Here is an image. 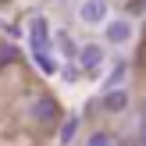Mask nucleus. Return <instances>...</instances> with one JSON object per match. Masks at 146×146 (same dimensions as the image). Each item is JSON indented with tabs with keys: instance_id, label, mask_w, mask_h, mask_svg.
<instances>
[{
	"instance_id": "f257e3e1",
	"label": "nucleus",
	"mask_w": 146,
	"mask_h": 146,
	"mask_svg": "<svg viewBox=\"0 0 146 146\" xmlns=\"http://www.w3.org/2000/svg\"><path fill=\"white\" fill-rule=\"evenodd\" d=\"M78 64H82L89 75H96L100 64H104V46H96V43H86V46H78Z\"/></svg>"
},
{
	"instance_id": "f03ea898",
	"label": "nucleus",
	"mask_w": 146,
	"mask_h": 146,
	"mask_svg": "<svg viewBox=\"0 0 146 146\" xmlns=\"http://www.w3.org/2000/svg\"><path fill=\"white\" fill-rule=\"evenodd\" d=\"M78 18L86 25H100V21H107V4L104 0H82L78 4Z\"/></svg>"
},
{
	"instance_id": "7ed1b4c3",
	"label": "nucleus",
	"mask_w": 146,
	"mask_h": 146,
	"mask_svg": "<svg viewBox=\"0 0 146 146\" xmlns=\"http://www.w3.org/2000/svg\"><path fill=\"white\" fill-rule=\"evenodd\" d=\"M29 36H32V46L36 50H50V25L43 14H36L32 21H29Z\"/></svg>"
},
{
	"instance_id": "20e7f679",
	"label": "nucleus",
	"mask_w": 146,
	"mask_h": 146,
	"mask_svg": "<svg viewBox=\"0 0 146 146\" xmlns=\"http://www.w3.org/2000/svg\"><path fill=\"white\" fill-rule=\"evenodd\" d=\"M32 114H36V121H43V125H54V121L61 118V107H57L50 96H39L32 104Z\"/></svg>"
},
{
	"instance_id": "39448f33",
	"label": "nucleus",
	"mask_w": 146,
	"mask_h": 146,
	"mask_svg": "<svg viewBox=\"0 0 146 146\" xmlns=\"http://www.w3.org/2000/svg\"><path fill=\"white\" fill-rule=\"evenodd\" d=\"M125 107H128V93L121 89V86H111V89H107V96H104V111L121 114Z\"/></svg>"
},
{
	"instance_id": "423d86ee",
	"label": "nucleus",
	"mask_w": 146,
	"mask_h": 146,
	"mask_svg": "<svg viewBox=\"0 0 146 146\" xmlns=\"http://www.w3.org/2000/svg\"><path fill=\"white\" fill-rule=\"evenodd\" d=\"M107 39L111 43H128L132 39V25H128V21H111V25H107Z\"/></svg>"
},
{
	"instance_id": "0eeeda50",
	"label": "nucleus",
	"mask_w": 146,
	"mask_h": 146,
	"mask_svg": "<svg viewBox=\"0 0 146 146\" xmlns=\"http://www.w3.org/2000/svg\"><path fill=\"white\" fill-rule=\"evenodd\" d=\"M36 64H39L43 75H54V71H57V64H54V57H50V50H36Z\"/></svg>"
},
{
	"instance_id": "6e6552de",
	"label": "nucleus",
	"mask_w": 146,
	"mask_h": 146,
	"mask_svg": "<svg viewBox=\"0 0 146 146\" xmlns=\"http://www.w3.org/2000/svg\"><path fill=\"white\" fill-rule=\"evenodd\" d=\"M18 61V50L11 46V43H0V68H7V64Z\"/></svg>"
},
{
	"instance_id": "1a4fd4ad",
	"label": "nucleus",
	"mask_w": 146,
	"mask_h": 146,
	"mask_svg": "<svg viewBox=\"0 0 146 146\" xmlns=\"http://www.w3.org/2000/svg\"><path fill=\"white\" fill-rule=\"evenodd\" d=\"M75 132H78V118H68V121L61 125V143H71Z\"/></svg>"
},
{
	"instance_id": "9d476101",
	"label": "nucleus",
	"mask_w": 146,
	"mask_h": 146,
	"mask_svg": "<svg viewBox=\"0 0 146 146\" xmlns=\"http://www.w3.org/2000/svg\"><path fill=\"white\" fill-rule=\"evenodd\" d=\"M86 146H114V139H111L107 132H93V135H89V143H86Z\"/></svg>"
},
{
	"instance_id": "9b49d317",
	"label": "nucleus",
	"mask_w": 146,
	"mask_h": 146,
	"mask_svg": "<svg viewBox=\"0 0 146 146\" xmlns=\"http://www.w3.org/2000/svg\"><path fill=\"white\" fill-rule=\"evenodd\" d=\"M57 36H61V39H57V46H61L64 54H78V46L71 43V36H68V32H57Z\"/></svg>"
},
{
	"instance_id": "f8f14e48",
	"label": "nucleus",
	"mask_w": 146,
	"mask_h": 146,
	"mask_svg": "<svg viewBox=\"0 0 146 146\" xmlns=\"http://www.w3.org/2000/svg\"><path fill=\"white\" fill-rule=\"evenodd\" d=\"M125 11H128V14H143V11H146V0H128Z\"/></svg>"
},
{
	"instance_id": "ddd939ff",
	"label": "nucleus",
	"mask_w": 146,
	"mask_h": 146,
	"mask_svg": "<svg viewBox=\"0 0 146 146\" xmlns=\"http://www.w3.org/2000/svg\"><path fill=\"white\" fill-rule=\"evenodd\" d=\"M135 146H146V125L139 128V139H135Z\"/></svg>"
},
{
	"instance_id": "4468645a",
	"label": "nucleus",
	"mask_w": 146,
	"mask_h": 146,
	"mask_svg": "<svg viewBox=\"0 0 146 146\" xmlns=\"http://www.w3.org/2000/svg\"><path fill=\"white\" fill-rule=\"evenodd\" d=\"M4 4H7V0H4Z\"/></svg>"
}]
</instances>
